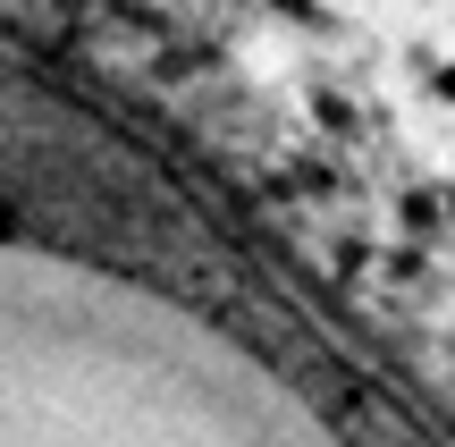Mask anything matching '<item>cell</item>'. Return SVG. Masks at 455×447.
<instances>
[{
	"mask_svg": "<svg viewBox=\"0 0 455 447\" xmlns=\"http://www.w3.org/2000/svg\"><path fill=\"white\" fill-rule=\"evenodd\" d=\"M0 447H304L228 363L84 279L0 262Z\"/></svg>",
	"mask_w": 455,
	"mask_h": 447,
	"instance_id": "1",
	"label": "cell"
}]
</instances>
